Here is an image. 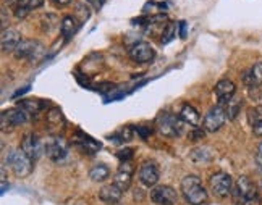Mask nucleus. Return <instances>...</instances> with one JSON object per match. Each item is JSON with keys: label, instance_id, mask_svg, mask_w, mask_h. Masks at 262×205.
I'll return each instance as SVG.
<instances>
[{"label": "nucleus", "instance_id": "nucleus-1", "mask_svg": "<svg viewBox=\"0 0 262 205\" xmlns=\"http://www.w3.org/2000/svg\"><path fill=\"white\" fill-rule=\"evenodd\" d=\"M233 199L239 205H259L260 203V196L257 192V188L253 184L249 178L241 176L236 179L233 186Z\"/></svg>", "mask_w": 262, "mask_h": 205}, {"label": "nucleus", "instance_id": "nucleus-2", "mask_svg": "<svg viewBox=\"0 0 262 205\" xmlns=\"http://www.w3.org/2000/svg\"><path fill=\"white\" fill-rule=\"evenodd\" d=\"M180 189L186 202H189L191 205H203L207 200V191L201 184V179L194 175H188L181 179Z\"/></svg>", "mask_w": 262, "mask_h": 205}, {"label": "nucleus", "instance_id": "nucleus-3", "mask_svg": "<svg viewBox=\"0 0 262 205\" xmlns=\"http://www.w3.org/2000/svg\"><path fill=\"white\" fill-rule=\"evenodd\" d=\"M7 163L18 178H25L28 175H31V171L34 168V160L31 157H28L21 149L10 150L7 155Z\"/></svg>", "mask_w": 262, "mask_h": 205}, {"label": "nucleus", "instance_id": "nucleus-4", "mask_svg": "<svg viewBox=\"0 0 262 205\" xmlns=\"http://www.w3.org/2000/svg\"><path fill=\"white\" fill-rule=\"evenodd\" d=\"M156 128L160 134L165 138H177L181 134L183 125H181L180 117L168 113V111H162V113H159L156 118Z\"/></svg>", "mask_w": 262, "mask_h": 205}, {"label": "nucleus", "instance_id": "nucleus-5", "mask_svg": "<svg viewBox=\"0 0 262 205\" xmlns=\"http://www.w3.org/2000/svg\"><path fill=\"white\" fill-rule=\"evenodd\" d=\"M228 115L225 105H215L210 108L204 117V129L207 132H215L225 125Z\"/></svg>", "mask_w": 262, "mask_h": 205}, {"label": "nucleus", "instance_id": "nucleus-6", "mask_svg": "<svg viewBox=\"0 0 262 205\" xmlns=\"http://www.w3.org/2000/svg\"><path fill=\"white\" fill-rule=\"evenodd\" d=\"M46 155L54 162H62L68 155V144L62 136H52L46 142Z\"/></svg>", "mask_w": 262, "mask_h": 205}, {"label": "nucleus", "instance_id": "nucleus-7", "mask_svg": "<svg viewBox=\"0 0 262 205\" xmlns=\"http://www.w3.org/2000/svg\"><path fill=\"white\" fill-rule=\"evenodd\" d=\"M209 184H210V189L219 197H227L228 194L233 192V179L228 175V173H215V175L210 176L209 179Z\"/></svg>", "mask_w": 262, "mask_h": 205}, {"label": "nucleus", "instance_id": "nucleus-8", "mask_svg": "<svg viewBox=\"0 0 262 205\" xmlns=\"http://www.w3.org/2000/svg\"><path fill=\"white\" fill-rule=\"evenodd\" d=\"M28 117L29 113L21 107H13V108L5 110L2 113V131L13 129L19 125H25L28 121Z\"/></svg>", "mask_w": 262, "mask_h": 205}, {"label": "nucleus", "instance_id": "nucleus-9", "mask_svg": "<svg viewBox=\"0 0 262 205\" xmlns=\"http://www.w3.org/2000/svg\"><path fill=\"white\" fill-rule=\"evenodd\" d=\"M129 57L133 61H136V63H149V61L154 60L156 50L147 42H136L129 49Z\"/></svg>", "mask_w": 262, "mask_h": 205}, {"label": "nucleus", "instance_id": "nucleus-10", "mask_svg": "<svg viewBox=\"0 0 262 205\" xmlns=\"http://www.w3.org/2000/svg\"><path fill=\"white\" fill-rule=\"evenodd\" d=\"M150 200L156 205H175L178 200L177 191L170 186H157L150 191Z\"/></svg>", "mask_w": 262, "mask_h": 205}, {"label": "nucleus", "instance_id": "nucleus-11", "mask_svg": "<svg viewBox=\"0 0 262 205\" xmlns=\"http://www.w3.org/2000/svg\"><path fill=\"white\" fill-rule=\"evenodd\" d=\"M21 149L28 157H31L33 160H37L39 157L42 155V152L46 150L42 147V142L36 134H26L21 141Z\"/></svg>", "mask_w": 262, "mask_h": 205}, {"label": "nucleus", "instance_id": "nucleus-12", "mask_svg": "<svg viewBox=\"0 0 262 205\" xmlns=\"http://www.w3.org/2000/svg\"><path fill=\"white\" fill-rule=\"evenodd\" d=\"M133 173H135V168L131 165L129 162H122V165L118 167L117 173H115V178H114V184L118 186L123 192L129 188L131 184V179H133Z\"/></svg>", "mask_w": 262, "mask_h": 205}, {"label": "nucleus", "instance_id": "nucleus-13", "mask_svg": "<svg viewBox=\"0 0 262 205\" xmlns=\"http://www.w3.org/2000/svg\"><path fill=\"white\" fill-rule=\"evenodd\" d=\"M236 86L230 79H220L215 84V96L219 99V105H227L228 102L235 97Z\"/></svg>", "mask_w": 262, "mask_h": 205}, {"label": "nucleus", "instance_id": "nucleus-14", "mask_svg": "<svg viewBox=\"0 0 262 205\" xmlns=\"http://www.w3.org/2000/svg\"><path fill=\"white\" fill-rule=\"evenodd\" d=\"M139 181L144 184V186L150 188L156 186L159 181V168L156 165V162H144L139 168Z\"/></svg>", "mask_w": 262, "mask_h": 205}, {"label": "nucleus", "instance_id": "nucleus-15", "mask_svg": "<svg viewBox=\"0 0 262 205\" xmlns=\"http://www.w3.org/2000/svg\"><path fill=\"white\" fill-rule=\"evenodd\" d=\"M39 54H42V45L36 42V40H21V44L15 50V57L18 60L36 58Z\"/></svg>", "mask_w": 262, "mask_h": 205}, {"label": "nucleus", "instance_id": "nucleus-16", "mask_svg": "<svg viewBox=\"0 0 262 205\" xmlns=\"http://www.w3.org/2000/svg\"><path fill=\"white\" fill-rule=\"evenodd\" d=\"M0 44H2L4 52H15L16 47L21 44V34H19L16 29L7 28V29L2 31V36H0Z\"/></svg>", "mask_w": 262, "mask_h": 205}, {"label": "nucleus", "instance_id": "nucleus-17", "mask_svg": "<svg viewBox=\"0 0 262 205\" xmlns=\"http://www.w3.org/2000/svg\"><path fill=\"white\" fill-rule=\"evenodd\" d=\"M243 83L246 84L248 89H256V87L262 86V61H257L253 68L245 71Z\"/></svg>", "mask_w": 262, "mask_h": 205}, {"label": "nucleus", "instance_id": "nucleus-18", "mask_svg": "<svg viewBox=\"0 0 262 205\" xmlns=\"http://www.w3.org/2000/svg\"><path fill=\"white\" fill-rule=\"evenodd\" d=\"M79 26H81V21L76 16H63L62 23H60V33H62V37L65 40H70L76 33Z\"/></svg>", "mask_w": 262, "mask_h": 205}, {"label": "nucleus", "instance_id": "nucleus-19", "mask_svg": "<svg viewBox=\"0 0 262 205\" xmlns=\"http://www.w3.org/2000/svg\"><path fill=\"white\" fill-rule=\"evenodd\" d=\"M44 5V0H19V4L15 7V16L18 19L26 18L36 8H41Z\"/></svg>", "mask_w": 262, "mask_h": 205}, {"label": "nucleus", "instance_id": "nucleus-20", "mask_svg": "<svg viewBox=\"0 0 262 205\" xmlns=\"http://www.w3.org/2000/svg\"><path fill=\"white\" fill-rule=\"evenodd\" d=\"M123 196V191L120 189L118 186H115V184H107V186H104L102 189L99 191V197L100 200H104L107 203H117L120 199H122Z\"/></svg>", "mask_w": 262, "mask_h": 205}, {"label": "nucleus", "instance_id": "nucleus-21", "mask_svg": "<svg viewBox=\"0 0 262 205\" xmlns=\"http://www.w3.org/2000/svg\"><path fill=\"white\" fill-rule=\"evenodd\" d=\"M78 136L79 138H75V144L81 149L83 152H86L88 155H94V153L97 150H100V144L99 142H96L94 139H91L89 136H84L83 132H78Z\"/></svg>", "mask_w": 262, "mask_h": 205}, {"label": "nucleus", "instance_id": "nucleus-22", "mask_svg": "<svg viewBox=\"0 0 262 205\" xmlns=\"http://www.w3.org/2000/svg\"><path fill=\"white\" fill-rule=\"evenodd\" d=\"M180 118H181V121H185L186 125L194 126V128H198V125L201 123L199 111L193 105H189V104H185L183 107H181V110H180Z\"/></svg>", "mask_w": 262, "mask_h": 205}, {"label": "nucleus", "instance_id": "nucleus-23", "mask_svg": "<svg viewBox=\"0 0 262 205\" xmlns=\"http://www.w3.org/2000/svg\"><path fill=\"white\" fill-rule=\"evenodd\" d=\"M108 175H110V170H108V167L105 165V163H97V165H94L89 171V178L93 181H96V183L105 181L108 178Z\"/></svg>", "mask_w": 262, "mask_h": 205}, {"label": "nucleus", "instance_id": "nucleus-24", "mask_svg": "<svg viewBox=\"0 0 262 205\" xmlns=\"http://www.w3.org/2000/svg\"><path fill=\"white\" fill-rule=\"evenodd\" d=\"M249 121H251V126H253L254 136L260 138L262 136V108L249 110Z\"/></svg>", "mask_w": 262, "mask_h": 205}, {"label": "nucleus", "instance_id": "nucleus-25", "mask_svg": "<svg viewBox=\"0 0 262 205\" xmlns=\"http://www.w3.org/2000/svg\"><path fill=\"white\" fill-rule=\"evenodd\" d=\"M18 107H21L23 110H26L29 115H37L41 111L46 104H42L41 100H33V99H25V100H19Z\"/></svg>", "mask_w": 262, "mask_h": 205}, {"label": "nucleus", "instance_id": "nucleus-26", "mask_svg": "<svg viewBox=\"0 0 262 205\" xmlns=\"http://www.w3.org/2000/svg\"><path fill=\"white\" fill-rule=\"evenodd\" d=\"M47 123L54 128H62L65 125V118L60 108H50L47 113Z\"/></svg>", "mask_w": 262, "mask_h": 205}, {"label": "nucleus", "instance_id": "nucleus-27", "mask_svg": "<svg viewBox=\"0 0 262 205\" xmlns=\"http://www.w3.org/2000/svg\"><path fill=\"white\" fill-rule=\"evenodd\" d=\"M131 138H133V129H131L129 126L118 129L117 132H114V134L110 136V139H112L115 144H123V142L131 141Z\"/></svg>", "mask_w": 262, "mask_h": 205}, {"label": "nucleus", "instance_id": "nucleus-28", "mask_svg": "<svg viewBox=\"0 0 262 205\" xmlns=\"http://www.w3.org/2000/svg\"><path fill=\"white\" fill-rule=\"evenodd\" d=\"M210 157H212V153H210V150L206 147H198L191 152V158L194 162H207V160H210Z\"/></svg>", "mask_w": 262, "mask_h": 205}, {"label": "nucleus", "instance_id": "nucleus-29", "mask_svg": "<svg viewBox=\"0 0 262 205\" xmlns=\"http://www.w3.org/2000/svg\"><path fill=\"white\" fill-rule=\"evenodd\" d=\"M177 23H168L162 31V44H168L177 36Z\"/></svg>", "mask_w": 262, "mask_h": 205}, {"label": "nucleus", "instance_id": "nucleus-30", "mask_svg": "<svg viewBox=\"0 0 262 205\" xmlns=\"http://www.w3.org/2000/svg\"><path fill=\"white\" fill-rule=\"evenodd\" d=\"M225 108H227V115H228V118L230 120H233V118H236V115H238V111H239V108H241V100L239 99H231L228 104L225 105Z\"/></svg>", "mask_w": 262, "mask_h": 205}, {"label": "nucleus", "instance_id": "nucleus-31", "mask_svg": "<svg viewBox=\"0 0 262 205\" xmlns=\"http://www.w3.org/2000/svg\"><path fill=\"white\" fill-rule=\"evenodd\" d=\"M133 152H135V149L126 147V149L118 150V152H117V157H118L120 160H122V162H129V158L133 157Z\"/></svg>", "mask_w": 262, "mask_h": 205}, {"label": "nucleus", "instance_id": "nucleus-32", "mask_svg": "<svg viewBox=\"0 0 262 205\" xmlns=\"http://www.w3.org/2000/svg\"><path fill=\"white\" fill-rule=\"evenodd\" d=\"M203 136H204V131L199 128H193V131L189 132V139H194V141H199Z\"/></svg>", "mask_w": 262, "mask_h": 205}, {"label": "nucleus", "instance_id": "nucleus-33", "mask_svg": "<svg viewBox=\"0 0 262 205\" xmlns=\"http://www.w3.org/2000/svg\"><path fill=\"white\" fill-rule=\"evenodd\" d=\"M138 132H139L141 138H143V139H147L149 134H152V129H150V128H146V126H139V128H138Z\"/></svg>", "mask_w": 262, "mask_h": 205}, {"label": "nucleus", "instance_id": "nucleus-34", "mask_svg": "<svg viewBox=\"0 0 262 205\" xmlns=\"http://www.w3.org/2000/svg\"><path fill=\"white\" fill-rule=\"evenodd\" d=\"M86 2L93 7V8H96V10H100L102 8V5H104V2L105 0H86Z\"/></svg>", "mask_w": 262, "mask_h": 205}, {"label": "nucleus", "instance_id": "nucleus-35", "mask_svg": "<svg viewBox=\"0 0 262 205\" xmlns=\"http://www.w3.org/2000/svg\"><path fill=\"white\" fill-rule=\"evenodd\" d=\"M256 163L262 168V142H260L259 147H257V150H256Z\"/></svg>", "mask_w": 262, "mask_h": 205}, {"label": "nucleus", "instance_id": "nucleus-36", "mask_svg": "<svg viewBox=\"0 0 262 205\" xmlns=\"http://www.w3.org/2000/svg\"><path fill=\"white\" fill-rule=\"evenodd\" d=\"M52 2L57 5V7H65V5H68L72 0H52Z\"/></svg>", "mask_w": 262, "mask_h": 205}, {"label": "nucleus", "instance_id": "nucleus-37", "mask_svg": "<svg viewBox=\"0 0 262 205\" xmlns=\"http://www.w3.org/2000/svg\"><path fill=\"white\" fill-rule=\"evenodd\" d=\"M7 4L8 5H12V7H16L19 4V0H7Z\"/></svg>", "mask_w": 262, "mask_h": 205}]
</instances>
